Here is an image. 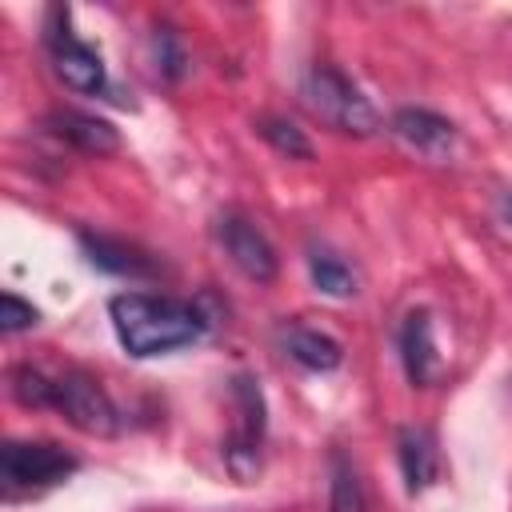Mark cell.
I'll return each mask as SVG.
<instances>
[{"label": "cell", "mask_w": 512, "mask_h": 512, "mask_svg": "<svg viewBox=\"0 0 512 512\" xmlns=\"http://www.w3.org/2000/svg\"><path fill=\"white\" fill-rule=\"evenodd\" d=\"M216 236H220V248L228 252V260L256 284H272L276 272H280V260H276V248L268 244V236L240 212H224L216 220Z\"/></svg>", "instance_id": "52a82bcc"}, {"label": "cell", "mask_w": 512, "mask_h": 512, "mask_svg": "<svg viewBox=\"0 0 512 512\" xmlns=\"http://www.w3.org/2000/svg\"><path fill=\"white\" fill-rule=\"evenodd\" d=\"M256 132H260L280 156H288V160H312V144H308V136H304L292 120H284V116H260V120H256Z\"/></svg>", "instance_id": "2e32d148"}, {"label": "cell", "mask_w": 512, "mask_h": 512, "mask_svg": "<svg viewBox=\"0 0 512 512\" xmlns=\"http://www.w3.org/2000/svg\"><path fill=\"white\" fill-rule=\"evenodd\" d=\"M308 276H312V284H316V292H324V296H352L356 292V272L336 256V252H328V248H312L308 252Z\"/></svg>", "instance_id": "9a60e30c"}, {"label": "cell", "mask_w": 512, "mask_h": 512, "mask_svg": "<svg viewBox=\"0 0 512 512\" xmlns=\"http://www.w3.org/2000/svg\"><path fill=\"white\" fill-rule=\"evenodd\" d=\"M76 468H80V460L48 440H8L0 448V480L8 492L52 488V484L68 480Z\"/></svg>", "instance_id": "3957f363"}, {"label": "cell", "mask_w": 512, "mask_h": 512, "mask_svg": "<svg viewBox=\"0 0 512 512\" xmlns=\"http://www.w3.org/2000/svg\"><path fill=\"white\" fill-rule=\"evenodd\" d=\"M280 344H284V352H288L300 368H308V372H332V368H340V360H344L340 340H332V336L320 332V328L292 324V328H284Z\"/></svg>", "instance_id": "4fadbf2b"}, {"label": "cell", "mask_w": 512, "mask_h": 512, "mask_svg": "<svg viewBox=\"0 0 512 512\" xmlns=\"http://www.w3.org/2000/svg\"><path fill=\"white\" fill-rule=\"evenodd\" d=\"M108 316H112L116 340L136 360L188 348L208 332V316L196 304L176 300V296L120 292V296L108 300Z\"/></svg>", "instance_id": "6da1fadb"}, {"label": "cell", "mask_w": 512, "mask_h": 512, "mask_svg": "<svg viewBox=\"0 0 512 512\" xmlns=\"http://www.w3.org/2000/svg\"><path fill=\"white\" fill-rule=\"evenodd\" d=\"M400 360L416 388H428L440 376V356L432 340V316L424 308H412L400 324Z\"/></svg>", "instance_id": "30bf717a"}, {"label": "cell", "mask_w": 512, "mask_h": 512, "mask_svg": "<svg viewBox=\"0 0 512 512\" xmlns=\"http://www.w3.org/2000/svg\"><path fill=\"white\" fill-rule=\"evenodd\" d=\"M232 404H236V428L224 444V460L236 480H252L260 472V444L268 420H264V392L248 372L232 376Z\"/></svg>", "instance_id": "277c9868"}, {"label": "cell", "mask_w": 512, "mask_h": 512, "mask_svg": "<svg viewBox=\"0 0 512 512\" xmlns=\"http://www.w3.org/2000/svg\"><path fill=\"white\" fill-rule=\"evenodd\" d=\"M12 396L20 400V404H28V408H52V396H56V380H48L40 368H32V364H20V368H12Z\"/></svg>", "instance_id": "ac0fdd59"}, {"label": "cell", "mask_w": 512, "mask_h": 512, "mask_svg": "<svg viewBox=\"0 0 512 512\" xmlns=\"http://www.w3.org/2000/svg\"><path fill=\"white\" fill-rule=\"evenodd\" d=\"M396 460H400V472H404V488L416 496L424 488H432L440 480V448H436V436L420 424H408L396 432Z\"/></svg>", "instance_id": "8fae6325"}, {"label": "cell", "mask_w": 512, "mask_h": 512, "mask_svg": "<svg viewBox=\"0 0 512 512\" xmlns=\"http://www.w3.org/2000/svg\"><path fill=\"white\" fill-rule=\"evenodd\" d=\"M152 60H156L160 80H168V84H180L184 72H188V52H184V44H180V36L172 28H156L152 32Z\"/></svg>", "instance_id": "e0dca14e"}, {"label": "cell", "mask_w": 512, "mask_h": 512, "mask_svg": "<svg viewBox=\"0 0 512 512\" xmlns=\"http://www.w3.org/2000/svg\"><path fill=\"white\" fill-rule=\"evenodd\" d=\"M48 132H56L60 140H68L72 148L88 152V156H108L120 148V132L100 120V116H84V112H52L48 120Z\"/></svg>", "instance_id": "7c38bea8"}, {"label": "cell", "mask_w": 512, "mask_h": 512, "mask_svg": "<svg viewBox=\"0 0 512 512\" xmlns=\"http://www.w3.org/2000/svg\"><path fill=\"white\" fill-rule=\"evenodd\" d=\"M76 240H80V248L88 256V264L100 268V272H108V276L144 280V276H156L160 272V264H156L152 252H144L140 244H128L120 236H104V232H88L84 228Z\"/></svg>", "instance_id": "9c48e42d"}, {"label": "cell", "mask_w": 512, "mask_h": 512, "mask_svg": "<svg viewBox=\"0 0 512 512\" xmlns=\"http://www.w3.org/2000/svg\"><path fill=\"white\" fill-rule=\"evenodd\" d=\"M44 44H48V56H52L56 76L72 92H80V96L104 92V80H108L104 76V60H100V52L92 44H84V40H76L68 32V12L64 8H52L48 28H44Z\"/></svg>", "instance_id": "5b68a950"}, {"label": "cell", "mask_w": 512, "mask_h": 512, "mask_svg": "<svg viewBox=\"0 0 512 512\" xmlns=\"http://www.w3.org/2000/svg\"><path fill=\"white\" fill-rule=\"evenodd\" d=\"M392 132L408 152L424 160H448L456 148V124L432 108H400L392 116Z\"/></svg>", "instance_id": "ba28073f"}, {"label": "cell", "mask_w": 512, "mask_h": 512, "mask_svg": "<svg viewBox=\"0 0 512 512\" xmlns=\"http://www.w3.org/2000/svg\"><path fill=\"white\" fill-rule=\"evenodd\" d=\"M328 512H368L364 484L344 452H332L328 460Z\"/></svg>", "instance_id": "5bb4252c"}, {"label": "cell", "mask_w": 512, "mask_h": 512, "mask_svg": "<svg viewBox=\"0 0 512 512\" xmlns=\"http://www.w3.org/2000/svg\"><path fill=\"white\" fill-rule=\"evenodd\" d=\"M304 104L348 136H372L380 128L372 100L336 64H312V72L304 76Z\"/></svg>", "instance_id": "7a4b0ae2"}, {"label": "cell", "mask_w": 512, "mask_h": 512, "mask_svg": "<svg viewBox=\"0 0 512 512\" xmlns=\"http://www.w3.org/2000/svg\"><path fill=\"white\" fill-rule=\"evenodd\" d=\"M52 408L64 412V420L88 436H116L120 432V412H116L112 396L88 372H64L56 380Z\"/></svg>", "instance_id": "8992f818"}, {"label": "cell", "mask_w": 512, "mask_h": 512, "mask_svg": "<svg viewBox=\"0 0 512 512\" xmlns=\"http://www.w3.org/2000/svg\"><path fill=\"white\" fill-rule=\"evenodd\" d=\"M36 324H40V308H36V304H28V300L16 296V292H4V296H0V328H4L8 336L28 332V328H36Z\"/></svg>", "instance_id": "d6986e66"}]
</instances>
